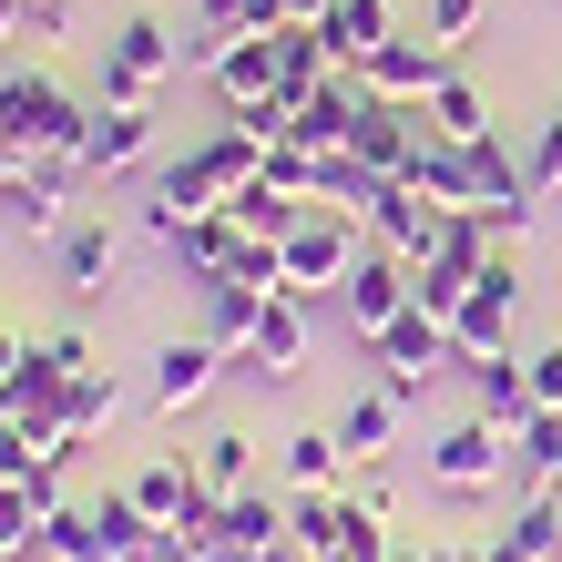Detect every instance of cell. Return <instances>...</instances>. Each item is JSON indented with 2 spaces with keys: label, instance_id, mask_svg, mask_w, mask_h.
Segmentation results:
<instances>
[{
  "label": "cell",
  "instance_id": "cell-29",
  "mask_svg": "<svg viewBox=\"0 0 562 562\" xmlns=\"http://www.w3.org/2000/svg\"><path fill=\"white\" fill-rule=\"evenodd\" d=\"M215 542H236V552H286V502L277 491H236L215 521Z\"/></svg>",
  "mask_w": 562,
  "mask_h": 562
},
{
  "label": "cell",
  "instance_id": "cell-45",
  "mask_svg": "<svg viewBox=\"0 0 562 562\" xmlns=\"http://www.w3.org/2000/svg\"><path fill=\"white\" fill-rule=\"evenodd\" d=\"M429 562H502L491 542H429Z\"/></svg>",
  "mask_w": 562,
  "mask_h": 562
},
{
  "label": "cell",
  "instance_id": "cell-23",
  "mask_svg": "<svg viewBox=\"0 0 562 562\" xmlns=\"http://www.w3.org/2000/svg\"><path fill=\"white\" fill-rule=\"evenodd\" d=\"M348 521H358V502H348V491H286V542L296 552H338L348 542Z\"/></svg>",
  "mask_w": 562,
  "mask_h": 562
},
{
  "label": "cell",
  "instance_id": "cell-46",
  "mask_svg": "<svg viewBox=\"0 0 562 562\" xmlns=\"http://www.w3.org/2000/svg\"><path fill=\"white\" fill-rule=\"evenodd\" d=\"M21 31H31V0H0V52H11Z\"/></svg>",
  "mask_w": 562,
  "mask_h": 562
},
{
  "label": "cell",
  "instance_id": "cell-42",
  "mask_svg": "<svg viewBox=\"0 0 562 562\" xmlns=\"http://www.w3.org/2000/svg\"><path fill=\"white\" fill-rule=\"evenodd\" d=\"M31 42H72V0H31Z\"/></svg>",
  "mask_w": 562,
  "mask_h": 562
},
{
  "label": "cell",
  "instance_id": "cell-6",
  "mask_svg": "<svg viewBox=\"0 0 562 562\" xmlns=\"http://www.w3.org/2000/svg\"><path fill=\"white\" fill-rule=\"evenodd\" d=\"M512 307H521V267H512V256H491L481 286L450 307V358H460V369H481V358H512Z\"/></svg>",
  "mask_w": 562,
  "mask_h": 562
},
{
  "label": "cell",
  "instance_id": "cell-27",
  "mask_svg": "<svg viewBox=\"0 0 562 562\" xmlns=\"http://www.w3.org/2000/svg\"><path fill=\"white\" fill-rule=\"evenodd\" d=\"M471 409L502 419V429H521V419L542 409V400H532V369H521V358H481V369H471Z\"/></svg>",
  "mask_w": 562,
  "mask_h": 562
},
{
  "label": "cell",
  "instance_id": "cell-12",
  "mask_svg": "<svg viewBox=\"0 0 562 562\" xmlns=\"http://www.w3.org/2000/svg\"><path fill=\"white\" fill-rule=\"evenodd\" d=\"M358 225H369V246H389V256H409V267H419V256L440 246V225H450V215L429 205L419 184H379L369 205H358Z\"/></svg>",
  "mask_w": 562,
  "mask_h": 562
},
{
  "label": "cell",
  "instance_id": "cell-15",
  "mask_svg": "<svg viewBox=\"0 0 562 562\" xmlns=\"http://www.w3.org/2000/svg\"><path fill=\"white\" fill-rule=\"evenodd\" d=\"M205 82H215V103H225V113L267 103V92H277V31H246V42H225V52L205 61Z\"/></svg>",
  "mask_w": 562,
  "mask_h": 562
},
{
  "label": "cell",
  "instance_id": "cell-37",
  "mask_svg": "<svg viewBox=\"0 0 562 562\" xmlns=\"http://www.w3.org/2000/svg\"><path fill=\"white\" fill-rule=\"evenodd\" d=\"M256 184H277V194H296V205H317V154H307V144H267Z\"/></svg>",
  "mask_w": 562,
  "mask_h": 562
},
{
  "label": "cell",
  "instance_id": "cell-3",
  "mask_svg": "<svg viewBox=\"0 0 562 562\" xmlns=\"http://www.w3.org/2000/svg\"><path fill=\"white\" fill-rule=\"evenodd\" d=\"M358 256H369V225H358L348 205H307V215H296V236L277 246V277H286L277 296L317 307V296H338V286H348Z\"/></svg>",
  "mask_w": 562,
  "mask_h": 562
},
{
  "label": "cell",
  "instance_id": "cell-20",
  "mask_svg": "<svg viewBox=\"0 0 562 562\" xmlns=\"http://www.w3.org/2000/svg\"><path fill=\"white\" fill-rule=\"evenodd\" d=\"M409 184H419V194H429L440 215H471V205H481V164H471V144H440V134L419 144Z\"/></svg>",
  "mask_w": 562,
  "mask_h": 562
},
{
  "label": "cell",
  "instance_id": "cell-16",
  "mask_svg": "<svg viewBox=\"0 0 562 562\" xmlns=\"http://www.w3.org/2000/svg\"><path fill=\"white\" fill-rule=\"evenodd\" d=\"M277 471H286V491H348V440H338V419H317V429H286L277 440Z\"/></svg>",
  "mask_w": 562,
  "mask_h": 562
},
{
  "label": "cell",
  "instance_id": "cell-35",
  "mask_svg": "<svg viewBox=\"0 0 562 562\" xmlns=\"http://www.w3.org/2000/svg\"><path fill=\"white\" fill-rule=\"evenodd\" d=\"M42 502H31L21 481H0V562H42Z\"/></svg>",
  "mask_w": 562,
  "mask_h": 562
},
{
  "label": "cell",
  "instance_id": "cell-22",
  "mask_svg": "<svg viewBox=\"0 0 562 562\" xmlns=\"http://www.w3.org/2000/svg\"><path fill=\"white\" fill-rule=\"evenodd\" d=\"M205 205H225V194L205 184V164H164V175H154V194H144V225H154V236H175V225H194V215H205Z\"/></svg>",
  "mask_w": 562,
  "mask_h": 562
},
{
  "label": "cell",
  "instance_id": "cell-31",
  "mask_svg": "<svg viewBox=\"0 0 562 562\" xmlns=\"http://www.w3.org/2000/svg\"><path fill=\"white\" fill-rule=\"evenodd\" d=\"M194 481H205L215 502H236V491H256V440H246V429H215V440L194 450Z\"/></svg>",
  "mask_w": 562,
  "mask_h": 562
},
{
  "label": "cell",
  "instance_id": "cell-25",
  "mask_svg": "<svg viewBox=\"0 0 562 562\" xmlns=\"http://www.w3.org/2000/svg\"><path fill=\"white\" fill-rule=\"evenodd\" d=\"M113 419H123V379L113 369H72V389H61V440H103Z\"/></svg>",
  "mask_w": 562,
  "mask_h": 562
},
{
  "label": "cell",
  "instance_id": "cell-44",
  "mask_svg": "<svg viewBox=\"0 0 562 562\" xmlns=\"http://www.w3.org/2000/svg\"><path fill=\"white\" fill-rule=\"evenodd\" d=\"M11 184H31V144H11V134H0V194H11Z\"/></svg>",
  "mask_w": 562,
  "mask_h": 562
},
{
  "label": "cell",
  "instance_id": "cell-28",
  "mask_svg": "<svg viewBox=\"0 0 562 562\" xmlns=\"http://www.w3.org/2000/svg\"><path fill=\"white\" fill-rule=\"evenodd\" d=\"M164 246H175V256H184L194 277H225V267H236V246H246V225L225 215V205H205L194 225H175V236H164Z\"/></svg>",
  "mask_w": 562,
  "mask_h": 562
},
{
  "label": "cell",
  "instance_id": "cell-11",
  "mask_svg": "<svg viewBox=\"0 0 562 562\" xmlns=\"http://www.w3.org/2000/svg\"><path fill=\"white\" fill-rule=\"evenodd\" d=\"M440 72H450V42H409V31H389V42L358 61V82L379 92V103H429V92H440Z\"/></svg>",
  "mask_w": 562,
  "mask_h": 562
},
{
  "label": "cell",
  "instance_id": "cell-21",
  "mask_svg": "<svg viewBox=\"0 0 562 562\" xmlns=\"http://www.w3.org/2000/svg\"><path fill=\"white\" fill-rule=\"evenodd\" d=\"M400 409H409V400H389V389H348V409H338V440H348V460H358V471L400 450Z\"/></svg>",
  "mask_w": 562,
  "mask_h": 562
},
{
  "label": "cell",
  "instance_id": "cell-43",
  "mask_svg": "<svg viewBox=\"0 0 562 562\" xmlns=\"http://www.w3.org/2000/svg\"><path fill=\"white\" fill-rule=\"evenodd\" d=\"M348 491H358V502H369V512H379V521H400V491H389V481H379V471H358V481H348Z\"/></svg>",
  "mask_w": 562,
  "mask_h": 562
},
{
  "label": "cell",
  "instance_id": "cell-1",
  "mask_svg": "<svg viewBox=\"0 0 562 562\" xmlns=\"http://www.w3.org/2000/svg\"><path fill=\"white\" fill-rule=\"evenodd\" d=\"M82 123H92V103L61 92L42 61H0V134L31 144V175L61 184V194H72V175H82Z\"/></svg>",
  "mask_w": 562,
  "mask_h": 562
},
{
  "label": "cell",
  "instance_id": "cell-2",
  "mask_svg": "<svg viewBox=\"0 0 562 562\" xmlns=\"http://www.w3.org/2000/svg\"><path fill=\"white\" fill-rule=\"evenodd\" d=\"M184 72V42H175V21L164 11H123L103 31V92L92 103H123V113H154V92Z\"/></svg>",
  "mask_w": 562,
  "mask_h": 562
},
{
  "label": "cell",
  "instance_id": "cell-8",
  "mask_svg": "<svg viewBox=\"0 0 562 562\" xmlns=\"http://www.w3.org/2000/svg\"><path fill=\"white\" fill-rule=\"evenodd\" d=\"M491 256H502V246H491V225H481V215H450V225H440V246L419 256V307H429V317H450L460 296L481 286Z\"/></svg>",
  "mask_w": 562,
  "mask_h": 562
},
{
  "label": "cell",
  "instance_id": "cell-48",
  "mask_svg": "<svg viewBox=\"0 0 562 562\" xmlns=\"http://www.w3.org/2000/svg\"><path fill=\"white\" fill-rule=\"evenodd\" d=\"M21 348H31V338H11V327H0V379H11V369H21Z\"/></svg>",
  "mask_w": 562,
  "mask_h": 562
},
{
  "label": "cell",
  "instance_id": "cell-24",
  "mask_svg": "<svg viewBox=\"0 0 562 562\" xmlns=\"http://www.w3.org/2000/svg\"><path fill=\"white\" fill-rule=\"evenodd\" d=\"M419 123H429L440 144H481V134H491V103H481V82L450 61V72H440V92L419 103Z\"/></svg>",
  "mask_w": 562,
  "mask_h": 562
},
{
  "label": "cell",
  "instance_id": "cell-14",
  "mask_svg": "<svg viewBox=\"0 0 562 562\" xmlns=\"http://www.w3.org/2000/svg\"><path fill=\"white\" fill-rule=\"evenodd\" d=\"M296 369H307V307H296V296H267V317H256V348L236 358V379L286 389Z\"/></svg>",
  "mask_w": 562,
  "mask_h": 562
},
{
  "label": "cell",
  "instance_id": "cell-7",
  "mask_svg": "<svg viewBox=\"0 0 562 562\" xmlns=\"http://www.w3.org/2000/svg\"><path fill=\"white\" fill-rule=\"evenodd\" d=\"M225 369H236V358H225L205 327H194V338H164V348H154V379H144V409H154V419L205 409V389H215Z\"/></svg>",
  "mask_w": 562,
  "mask_h": 562
},
{
  "label": "cell",
  "instance_id": "cell-34",
  "mask_svg": "<svg viewBox=\"0 0 562 562\" xmlns=\"http://www.w3.org/2000/svg\"><path fill=\"white\" fill-rule=\"evenodd\" d=\"M123 491L144 502V521H184V502H194V460H144Z\"/></svg>",
  "mask_w": 562,
  "mask_h": 562
},
{
  "label": "cell",
  "instance_id": "cell-5",
  "mask_svg": "<svg viewBox=\"0 0 562 562\" xmlns=\"http://www.w3.org/2000/svg\"><path fill=\"white\" fill-rule=\"evenodd\" d=\"M369 358H379V389H389V400H429V379H440V369H460V358H450V317H429L419 307V296H409V317H389L379 327V338H369Z\"/></svg>",
  "mask_w": 562,
  "mask_h": 562
},
{
  "label": "cell",
  "instance_id": "cell-40",
  "mask_svg": "<svg viewBox=\"0 0 562 562\" xmlns=\"http://www.w3.org/2000/svg\"><path fill=\"white\" fill-rule=\"evenodd\" d=\"M521 369H532V400H542V409H562V338H552V348H532Z\"/></svg>",
  "mask_w": 562,
  "mask_h": 562
},
{
  "label": "cell",
  "instance_id": "cell-36",
  "mask_svg": "<svg viewBox=\"0 0 562 562\" xmlns=\"http://www.w3.org/2000/svg\"><path fill=\"white\" fill-rule=\"evenodd\" d=\"M0 205H11V225H21V236H61V225H72V215H61V184H42V175H31V184H11Z\"/></svg>",
  "mask_w": 562,
  "mask_h": 562
},
{
  "label": "cell",
  "instance_id": "cell-47",
  "mask_svg": "<svg viewBox=\"0 0 562 562\" xmlns=\"http://www.w3.org/2000/svg\"><path fill=\"white\" fill-rule=\"evenodd\" d=\"M277 21H327V0H277Z\"/></svg>",
  "mask_w": 562,
  "mask_h": 562
},
{
  "label": "cell",
  "instance_id": "cell-26",
  "mask_svg": "<svg viewBox=\"0 0 562 562\" xmlns=\"http://www.w3.org/2000/svg\"><path fill=\"white\" fill-rule=\"evenodd\" d=\"M512 491H562V409H532L512 429Z\"/></svg>",
  "mask_w": 562,
  "mask_h": 562
},
{
  "label": "cell",
  "instance_id": "cell-13",
  "mask_svg": "<svg viewBox=\"0 0 562 562\" xmlns=\"http://www.w3.org/2000/svg\"><path fill=\"white\" fill-rule=\"evenodd\" d=\"M113 256H123V236H113V225H103V215H72V225H61V236H52L61 296H72V307H92V296L113 286Z\"/></svg>",
  "mask_w": 562,
  "mask_h": 562
},
{
  "label": "cell",
  "instance_id": "cell-19",
  "mask_svg": "<svg viewBox=\"0 0 562 562\" xmlns=\"http://www.w3.org/2000/svg\"><path fill=\"white\" fill-rule=\"evenodd\" d=\"M389 31H400V11H389V0H327L317 42H327V61H338V72H358V61H369Z\"/></svg>",
  "mask_w": 562,
  "mask_h": 562
},
{
  "label": "cell",
  "instance_id": "cell-41",
  "mask_svg": "<svg viewBox=\"0 0 562 562\" xmlns=\"http://www.w3.org/2000/svg\"><path fill=\"white\" fill-rule=\"evenodd\" d=\"M31 460H42V440H31V429H21V419H0V481H21V471H31Z\"/></svg>",
  "mask_w": 562,
  "mask_h": 562
},
{
  "label": "cell",
  "instance_id": "cell-9",
  "mask_svg": "<svg viewBox=\"0 0 562 562\" xmlns=\"http://www.w3.org/2000/svg\"><path fill=\"white\" fill-rule=\"evenodd\" d=\"M409 296H419V267H409V256H389V246H369V256L348 267V286H338V307H348V338L369 348L389 317H409Z\"/></svg>",
  "mask_w": 562,
  "mask_h": 562
},
{
  "label": "cell",
  "instance_id": "cell-17",
  "mask_svg": "<svg viewBox=\"0 0 562 562\" xmlns=\"http://www.w3.org/2000/svg\"><path fill=\"white\" fill-rule=\"evenodd\" d=\"M144 154H154V113L92 103V123H82V175H134Z\"/></svg>",
  "mask_w": 562,
  "mask_h": 562
},
{
  "label": "cell",
  "instance_id": "cell-18",
  "mask_svg": "<svg viewBox=\"0 0 562 562\" xmlns=\"http://www.w3.org/2000/svg\"><path fill=\"white\" fill-rule=\"evenodd\" d=\"M194 296H205V338L225 358H246L256 348V317H267V286H246V277H194Z\"/></svg>",
  "mask_w": 562,
  "mask_h": 562
},
{
  "label": "cell",
  "instance_id": "cell-4",
  "mask_svg": "<svg viewBox=\"0 0 562 562\" xmlns=\"http://www.w3.org/2000/svg\"><path fill=\"white\" fill-rule=\"evenodd\" d=\"M512 481V429L502 419H450L440 440H429V491H450V502H491V491Z\"/></svg>",
  "mask_w": 562,
  "mask_h": 562
},
{
  "label": "cell",
  "instance_id": "cell-33",
  "mask_svg": "<svg viewBox=\"0 0 562 562\" xmlns=\"http://www.w3.org/2000/svg\"><path fill=\"white\" fill-rule=\"evenodd\" d=\"M225 215H236L246 236L286 246V236H296V215H307V205H296V194H277V184H236V194H225Z\"/></svg>",
  "mask_w": 562,
  "mask_h": 562
},
{
  "label": "cell",
  "instance_id": "cell-39",
  "mask_svg": "<svg viewBox=\"0 0 562 562\" xmlns=\"http://www.w3.org/2000/svg\"><path fill=\"white\" fill-rule=\"evenodd\" d=\"M481 21H491V0H429V42H450V52L471 42Z\"/></svg>",
  "mask_w": 562,
  "mask_h": 562
},
{
  "label": "cell",
  "instance_id": "cell-30",
  "mask_svg": "<svg viewBox=\"0 0 562 562\" xmlns=\"http://www.w3.org/2000/svg\"><path fill=\"white\" fill-rule=\"evenodd\" d=\"M194 164H205V184H215V194H236V184H256V164H267V134H246V123L225 113V134L194 144Z\"/></svg>",
  "mask_w": 562,
  "mask_h": 562
},
{
  "label": "cell",
  "instance_id": "cell-10",
  "mask_svg": "<svg viewBox=\"0 0 562 562\" xmlns=\"http://www.w3.org/2000/svg\"><path fill=\"white\" fill-rule=\"evenodd\" d=\"M419 144H429V123H419V103H358V123H348V154L369 164L379 184H409V164H419Z\"/></svg>",
  "mask_w": 562,
  "mask_h": 562
},
{
  "label": "cell",
  "instance_id": "cell-32",
  "mask_svg": "<svg viewBox=\"0 0 562 562\" xmlns=\"http://www.w3.org/2000/svg\"><path fill=\"white\" fill-rule=\"evenodd\" d=\"M42 562H113V542H103V521H92V502H61V512L42 521Z\"/></svg>",
  "mask_w": 562,
  "mask_h": 562
},
{
  "label": "cell",
  "instance_id": "cell-38",
  "mask_svg": "<svg viewBox=\"0 0 562 562\" xmlns=\"http://www.w3.org/2000/svg\"><path fill=\"white\" fill-rule=\"evenodd\" d=\"M521 184H532V194H562V113L532 134V154H521Z\"/></svg>",
  "mask_w": 562,
  "mask_h": 562
}]
</instances>
